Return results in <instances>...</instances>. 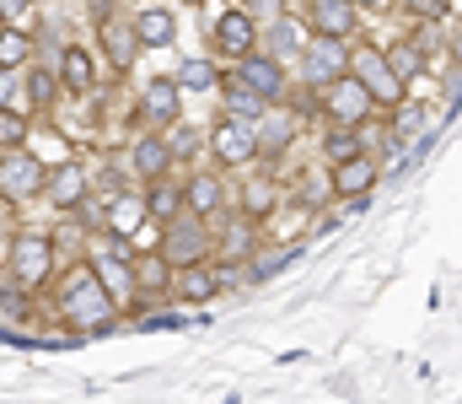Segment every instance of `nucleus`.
I'll return each instance as SVG.
<instances>
[{
    "label": "nucleus",
    "mask_w": 462,
    "mask_h": 404,
    "mask_svg": "<svg viewBox=\"0 0 462 404\" xmlns=\"http://www.w3.org/2000/svg\"><path fill=\"white\" fill-rule=\"evenodd\" d=\"M5 98H11V70L0 65V103H5Z\"/></svg>",
    "instance_id": "e433bc0d"
},
{
    "label": "nucleus",
    "mask_w": 462,
    "mask_h": 404,
    "mask_svg": "<svg viewBox=\"0 0 462 404\" xmlns=\"http://www.w3.org/2000/svg\"><path fill=\"white\" fill-rule=\"evenodd\" d=\"M216 286H221V275L205 265H183L178 269V286H172V296H183V302H205V296H216Z\"/></svg>",
    "instance_id": "f3484780"
},
{
    "label": "nucleus",
    "mask_w": 462,
    "mask_h": 404,
    "mask_svg": "<svg viewBox=\"0 0 462 404\" xmlns=\"http://www.w3.org/2000/svg\"><path fill=\"white\" fill-rule=\"evenodd\" d=\"M371 108H376V98H371L355 76H339V81L323 87V114H328L334 125H345V130H360V125L371 119Z\"/></svg>",
    "instance_id": "39448f33"
},
{
    "label": "nucleus",
    "mask_w": 462,
    "mask_h": 404,
    "mask_svg": "<svg viewBox=\"0 0 462 404\" xmlns=\"http://www.w3.org/2000/svg\"><path fill=\"white\" fill-rule=\"evenodd\" d=\"M22 135H27V125H22L16 114H5V108H0V146H16Z\"/></svg>",
    "instance_id": "c756f323"
},
{
    "label": "nucleus",
    "mask_w": 462,
    "mask_h": 404,
    "mask_svg": "<svg viewBox=\"0 0 462 404\" xmlns=\"http://www.w3.org/2000/svg\"><path fill=\"white\" fill-rule=\"evenodd\" d=\"M92 269H97V280L114 291V302H129V296H134V265H124L118 254H97Z\"/></svg>",
    "instance_id": "dca6fc26"
},
{
    "label": "nucleus",
    "mask_w": 462,
    "mask_h": 404,
    "mask_svg": "<svg viewBox=\"0 0 462 404\" xmlns=\"http://www.w3.org/2000/svg\"><path fill=\"white\" fill-rule=\"evenodd\" d=\"M231 76H236L242 87H253L258 98H269V103L285 92V70H280V60H274V54H263V60H258V54H247V60H242V70H231Z\"/></svg>",
    "instance_id": "9b49d317"
},
{
    "label": "nucleus",
    "mask_w": 462,
    "mask_h": 404,
    "mask_svg": "<svg viewBox=\"0 0 462 404\" xmlns=\"http://www.w3.org/2000/svg\"><path fill=\"white\" fill-rule=\"evenodd\" d=\"M307 22L312 33H328V38H349L360 33V5L355 0H307Z\"/></svg>",
    "instance_id": "0eeeda50"
},
{
    "label": "nucleus",
    "mask_w": 462,
    "mask_h": 404,
    "mask_svg": "<svg viewBox=\"0 0 462 404\" xmlns=\"http://www.w3.org/2000/svg\"><path fill=\"white\" fill-rule=\"evenodd\" d=\"M420 119H425V108H409V103H398V135L420 130Z\"/></svg>",
    "instance_id": "473e14b6"
},
{
    "label": "nucleus",
    "mask_w": 462,
    "mask_h": 404,
    "mask_svg": "<svg viewBox=\"0 0 462 404\" xmlns=\"http://www.w3.org/2000/svg\"><path fill=\"white\" fill-rule=\"evenodd\" d=\"M183 200H189L194 216H221V211H226V183H221L216 173H199V178H189Z\"/></svg>",
    "instance_id": "4468645a"
},
{
    "label": "nucleus",
    "mask_w": 462,
    "mask_h": 404,
    "mask_svg": "<svg viewBox=\"0 0 462 404\" xmlns=\"http://www.w3.org/2000/svg\"><path fill=\"white\" fill-rule=\"evenodd\" d=\"M22 60H27V38H16V33H5V38H0V65L11 70V65H22Z\"/></svg>",
    "instance_id": "c85d7f7f"
},
{
    "label": "nucleus",
    "mask_w": 462,
    "mask_h": 404,
    "mask_svg": "<svg viewBox=\"0 0 462 404\" xmlns=\"http://www.w3.org/2000/svg\"><path fill=\"white\" fill-rule=\"evenodd\" d=\"M349 76L376 98V108H398L403 103V76L393 70V60H387V49H371V43H349Z\"/></svg>",
    "instance_id": "f03ea898"
},
{
    "label": "nucleus",
    "mask_w": 462,
    "mask_h": 404,
    "mask_svg": "<svg viewBox=\"0 0 462 404\" xmlns=\"http://www.w3.org/2000/svg\"><path fill=\"white\" fill-rule=\"evenodd\" d=\"M253 135H258V151H263V156H280V151L296 140V119H291V114H280V108H263Z\"/></svg>",
    "instance_id": "2eb2a0df"
},
{
    "label": "nucleus",
    "mask_w": 462,
    "mask_h": 404,
    "mask_svg": "<svg viewBox=\"0 0 462 404\" xmlns=\"http://www.w3.org/2000/svg\"><path fill=\"white\" fill-rule=\"evenodd\" d=\"M205 254H210V227H205V216H194V211L167 216V227H162V259L172 269H183V265H205Z\"/></svg>",
    "instance_id": "7ed1b4c3"
},
{
    "label": "nucleus",
    "mask_w": 462,
    "mask_h": 404,
    "mask_svg": "<svg viewBox=\"0 0 462 404\" xmlns=\"http://www.w3.org/2000/svg\"><path fill=\"white\" fill-rule=\"evenodd\" d=\"M355 5H365V11H382V5H393V0H355Z\"/></svg>",
    "instance_id": "4c0bfd02"
},
{
    "label": "nucleus",
    "mask_w": 462,
    "mask_h": 404,
    "mask_svg": "<svg viewBox=\"0 0 462 404\" xmlns=\"http://www.w3.org/2000/svg\"><path fill=\"white\" fill-rule=\"evenodd\" d=\"M398 5H409L414 16H441L447 11V0H398Z\"/></svg>",
    "instance_id": "72a5a7b5"
},
{
    "label": "nucleus",
    "mask_w": 462,
    "mask_h": 404,
    "mask_svg": "<svg viewBox=\"0 0 462 404\" xmlns=\"http://www.w3.org/2000/svg\"><path fill=\"white\" fill-rule=\"evenodd\" d=\"M447 49H452V60H457V70H462V27H452V43Z\"/></svg>",
    "instance_id": "c9c22d12"
},
{
    "label": "nucleus",
    "mask_w": 462,
    "mask_h": 404,
    "mask_svg": "<svg viewBox=\"0 0 462 404\" xmlns=\"http://www.w3.org/2000/svg\"><path fill=\"white\" fill-rule=\"evenodd\" d=\"M27 11V0H0V16H22Z\"/></svg>",
    "instance_id": "f704fd0d"
},
{
    "label": "nucleus",
    "mask_w": 462,
    "mask_h": 404,
    "mask_svg": "<svg viewBox=\"0 0 462 404\" xmlns=\"http://www.w3.org/2000/svg\"><path fill=\"white\" fill-rule=\"evenodd\" d=\"M103 43H108V54H114L118 70H129V60H134V49H140L134 27H124V22H108V27H103Z\"/></svg>",
    "instance_id": "5701e85b"
},
{
    "label": "nucleus",
    "mask_w": 462,
    "mask_h": 404,
    "mask_svg": "<svg viewBox=\"0 0 462 404\" xmlns=\"http://www.w3.org/2000/svg\"><path fill=\"white\" fill-rule=\"evenodd\" d=\"M54 265V243L49 238H16V249H11V275L22 280V286H38L43 275Z\"/></svg>",
    "instance_id": "1a4fd4ad"
},
{
    "label": "nucleus",
    "mask_w": 462,
    "mask_h": 404,
    "mask_svg": "<svg viewBox=\"0 0 462 404\" xmlns=\"http://www.w3.org/2000/svg\"><path fill=\"white\" fill-rule=\"evenodd\" d=\"M301 76H307V87H328V81H339L349 76V38H328V33H312L307 43H301Z\"/></svg>",
    "instance_id": "20e7f679"
},
{
    "label": "nucleus",
    "mask_w": 462,
    "mask_h": 404,
    "mask_svg": "<svg viewBox=\"0 0 462 404\" xmlns=\"http://www.w3.org/2000/svg\"><path fill=\"white\" fill-rule=\"evenodd\" d=\"M145 205H151L156 216H178V200H172V189H162V183H156V194H151Z\"/></svg>",
    "instance_id": "7c9ffc66"
},
{
    "label": "nucleus",
    "mask_w": 462,
    "mask_h": 404,
    "mask_svg": "<svg viewBox=\"0 0 462 404\" xmlns=\"http://www.w3.org/2000/svg\"><path fill=\"white\" fill-rule=\"evenodd\" d=\"M49 98H54V76H49V70H38V76H32V103L43 108Z\"/></svg>",
    "instance_id": "2f4dec72"
},
{
    "label": "nucleus",
    "mask_w": 462,
    "mask_h": 404,
    "mask_svg": "<svg viewBox=\"0 0 462 404\" xmlns=\"http://www.w3.org/2000/svg\"><path fill=\"white\" fill-rule=\"evenodd\" d=\"M387 60H393V70H398L403 81L425 76V49H420V43H393V49H387Z\"/></svg>",
    "instance_id": "b1692460"
},
{
    "label": "nucleus",
    "mask_w": 462,
    "mask_h": 404,
    "mask_svg": "<svg viewBox=\"0 0 462 404\" xmlns=\"http://www.w3.org/2000/svg\"><path fill=\"white\" fill-rule=\"evenodd\" d=\"M129 162H134V173H140V178H162V173H167V162H172V146L151 135V140H140V146L129 151Z\"/></svg>",
    "instance_id": "6ab92c4d"
},
{
    "label": "nucleus",
    "mask_w": 462,
    "mask_h": 404,
    "mask_svg": "<svg viewBox=\"0 0 462 404\" xmlns=\"http://www.w3.org/2000/svg\"><path fill=\"white\" fill-rule=\"evenodd\" d=\"M253 43H258V27H253V16H247V11H226V16L216 22V49H221V54L247 60V54H253Z\"/></svg>",
    "instance_id": "ddd939ff"
},
{
    "label": "nucleus",
    "mask_w": 462,
    "mask_h": 404,
    "mask_svg": "<svg viewBox=\"0 0 462 404\" xmlns=\"http://www.w3.org/2000/svg\"><path fill=\"white\" fill-rule=\"evenodd\" d=\"M172 27H178V22H172L167 11H140V16H134L140 49H167V43H172Z\"/></svg>",
    "instance_id": "a211bd4d"
},
{
    "label": "nucleus",
    "mask_w": 462,
    "mask_h": 404,
    "mask_svg": "<svg viewBox=\"0 0 462 404\" xmlns=\"http://www.w3.org/2000/svg\"><path fill=\"white\" fill-rule=\"evenodd\" d=\"M210 146H216V156H221L226 167H247V162L258 156V135L247 130V119H226V125H216Z\"/></svg>",
    "instance_id": "6e6552de"
},
{
    "label": "nucleus",
    "mask_w": 462,
    "mask_h": 404,
    "mask_svg": "<svg viewBox=\"0 0 462 404\" xmlns=\"http://www.w3.org/2000/svg\"><path fill=\"white\" fill-rule=\"evenodd\" d=\"M360 151H365V146H360V135L345 130V125H334L328 140H323V156H328V162H349V156H360Z\"/></svg>",
    "instance_id": "a878e982"
},
{
    "label": "nucleus",
    "mask_w": 462,
    "mask_h": 404,
    "mask_svg": "<svg viewBox=\"0 0 462 404\" xmlns=\"http://www.w3.org/2000/svg\"><path fill=\"white\" fill-rule=\"evenodd\" d=\"M81 194H87V167H81V162H65V167L49 178V200H54V205H76Z\"/></svg>",
    "instance_id": "aec40b11"
},
{
    "label": "nucleus",
    "mask_w": 462,
    "mask_h": 404,
    "mask_svg": "<svg viewBox=\"0 0 462 404\" xmlns=\"http://www.w3.org/2000/svg\"><path fill=\"white\" fill-rule=\"evenodd\" d=\"M145 200H134V194H118L114 205H108V227H114L118 238H129V232H140V221H145Z\"/></svg>",
    "instance_id": "412c9836"
},
{
    "label": "nucleus",
    "mask_w": 462,
    "mask_h": 404,
    "mask_svg": "<svg viewBox=\"0 0 462 404\" xmlns=\"http://www.w3.org/2000/svg\"><path fill=\"white\" fill-rule=\"evenodd\" d=\"M140 119H145L151 130H167V125L178 119V81H172V76H156V81L140 92Z\"/></svg>",
    "instance_id": "9d476101"
},
{
    "label": "nucleus",
    "mask_w": 462,
    "mask_h": 404,
    "mask_svg": "<svg viewBox=\"0 0 462 404\" xmlns=\"http://www.w3.org/2000/svg\"><path fill=\"white\" fill-rule=\"evenodd\" d=\"M60 313L76 324V329H108L114 324V313H118V302H114V291L97 280V269H76L65 286H60Z\"/></svg>",
    "instance_id": "f257e3e1"
},
{
    "label": "nucleus",
    "mask_w": 462,
    "mask_h": 404,
    "mask_svg": "<svg viewBox=\"0 0 462 404\" xmlns=\"http://www.w3.org/2000/svg\"><path fill=\"white\" fill-rule=\"evenodd\" d=\"M178 87H183V92H210V87H216V65H210V60H189V65L178 70Z\"/></svg>",
    "instance_id": "cd10ccee"
},
{
    "label": "nucleus",
    "mask_w": 462,
    "mask_h": 404,
    "mask_svg": "<svg viewBox=\"0 0 462 404\" xmlns=\"http://www.w3.org/2000/svg\"><path fill=\"white\" fill-rule=\"evenodd\" d=\"M43 189V167H38V156H27V151H5L0 156V194L5 200H32Z\"/></svg>",
    "instance_id": "423d86ee"
},
{
    "label": "nucleus",
    "mask_w": 462,
    "mask_h": 404,
    "mask_svg": "<svg viewBox=\"0 0 462 404\" xmlns=\"http://www.w3.org/2000/svg\"><path fill=\"white\" fill-rule=\"evenodd\" d=\"M376 189V162L360 151V156H349V162H334V194L339 200H365Z\"/></svg>",
    "instance_id": "f8f14e48"
},
{
    "label": "nucleus",
    "mask_w": 462,
    "mask_h": 404,
    "mask_svg": "<svg viewBox=\"0 0 462 404\" xmlns=\"http://www.w3.org/2000/svg\"><path fill=\"white\" fill-rule=\"evenodd\" d=\"M269 43H274V54H301V43H307V38L296 33V22H291V16H274V22H269Z\"/></svg>",
    "instance_id": "bb28decb"
},
{
    "label": "nucleus",
    "mask_w": 462,
    "mask_h": 404,
    "mask_svg": "<svg viewBox=\"0 0 462 404\" xmlns=\"http://www.w3.org/2000/svg\"><path fill=\"white\" fill-rule=\"evenodd\" d=\"M92 76H97V70H92V54H87V49H70V54H65V87H70V92H92Z\"/></svg>",
    "instance_id": "393cba45"
},
{
    "label": "nucleus",
    "mask_w": 462,
    "mask_h": 404,
    "mask_svg": "<svg viewBox=\"0 0 462 404\" xmlns=\"http://www.w3.org/2000/svg\"><path fill=\"white\" fill-rule=\"evenodd\" d=\"M189 5H199V0H189Z\"/></svg>",
    "instance_id": "58836bf2"
},
{
    "label": "nucleus",
    "mask_w": 462,
    "mask_h": 404,
    "mask_svg": "<svg viewBox=\"0 0 462 404\" xmlns=\"http://www.w3.org/2000/svg\"><path fill=\"white\" fill-rule=\"evenodd\" d=\"M226 108L236 114V119H258V114L269 108V98H258L253 87H242L236 76H226Z\"/></svg>",
    "instance_id": "4be33fe9"
}]
</instances>
